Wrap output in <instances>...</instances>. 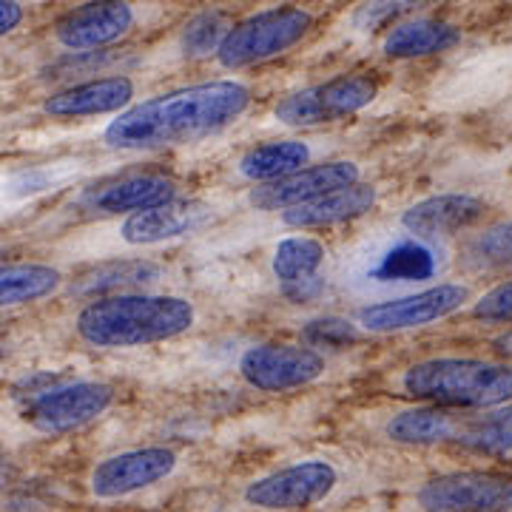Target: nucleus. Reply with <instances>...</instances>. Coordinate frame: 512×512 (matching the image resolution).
Wrapping results in <instances>:
<instances>
[{"mask_svg": "<svg viewBox=\"0 0 512 512\" xmlns=\"http://www.w3.org/2000/svg\"><path fill=\"white\" fill-rule=\"evenodd\" d=\"M461 316L484 328L512 325V274L493 276V282L473 296V302Z\"/></svg>", "mask_w": 512, "mask_h": 512, "instance_id": "2f4dec72", "label": "nucleus"}, {"mask_svg": "<svg viewBox=\"0 0 512 512\" xmlns=\"http://www.w3.org/2000/svg\"><path fill=\"white\" fill-rule=\"evenodd\" d=\"M367 180V163L356 157H328L322 163H313L302 171H293L288 177H279L271 183H259L245 188L242 202L256 214H276L282 208H291L299 202H308L319 194H328L333 188L353 185Z\"/></svg>", "mask_w": 512, "mask_h": 512, "instance_id": "aec40b11", "label": "nucleus"}, {"mask_svg": "<svg viewBox=\"0 0 512 512\" xmlns=\"http://www.w3.org/2000/svg\"><path fill=\"white\" fill-rule=\"evenodd\" d=\"M339 137L333 134H313L296 131L291 137H274L254 143L239 151L231 163L225 165L222 180L234 188H251L259 183H271L279 177H288L293 171H302L313 163H322L339 154Z\"/></svg>", "mask_w": 512, "mask_h": 512, "instance_id": "f8f14e48", "label": "nucleus"}, {"mask_svg": "<svg viewBox=\"0 0 512 512\" xmlns=\"http://www.w3.org/2000/svg\"><path fill=\"white\" fill-rule=\"evenodd\" d=\"M319 15L302 3H279L239 18L222 40L214 66L220 72H248L285 57L313 35Z\"/></svg>", "mask_w": 512, "mask_h": 512, "instance_id": "423d86ee", "label": "nucleus"}, {"mask_svg": "<svg viewBox=\"0 0 512 512\" xmlns=\"http://www.w3.org/2000/svg\"><path fill=\"white\" fill-rule=\"evenodd\" d=\"M328 262L325 239L313 237L311 231H293L288 237L276 239L271 251V274L279 293L293 302L313 299L322 291V268Z\"/></svg>", "mask_w": 512, "mask_h": 512, "instance_id": "393cba45", "label": "nucleus"}, {"mask_svg": "<svg viewBox=\"0 0 512 512\" xmlns=\"http://www.w3.org/2000/svg\"><path fill=\"white\" fill-rule=\"evenodd\" d=\"M450 450L478 458L512 461V402L481 413H467L464 427Z\"/></svg>", "mask_w": 512, "mask_h": 512, "instance_id": "cd10ccee", "label": "nucleus"}, {"mask_svg": "<svg viewBox=\"0 0 512 512\" xmlns=\"http://www.w3.org/2000/svg\"><path fill=\"white\" fill-rule=\"evenodd\" d=\"M23 23V3L20 0H0V35H15Z\"/></svg>", "mask_w": 512, "mask_h": 512, "instance_id": "72a5a7b5", "label": "nucleus"}, {"mask_svg": "<svg viewBox=\"0 0 512 512\" xmlns=\"http://www.w3.org/2000/svg\"><path fill=\"white\" fill-rule=\"evenodd\" d=\"M345 484L348 476L342 464L328 456H311L251 478L239 501L254 510H311L333 501Z\"/></svg>", "mask_w": 512, "mask_h": 512, "instance_id": "9d476101", "label": "nucleus"}, {"mask_svg": "<svg viewBox=\"0 0 512 512\" xmlns=\"http://www.w3.org/2000/svg\"><path fill=\"white\" fill-rule=\"evenodd\" d=\"M382 94V80L373 72H342L291 94L271 106V123L285 131H319L359 117Z\"/></svg>", "mask_w": 512, "mask_h": 512, "instance_id": "0eeeda50", "label": "nucleus"}, {"mask_svg": "<svg viewBox=\"0 0 512 512\" xmlns=\"http://www.w3.org/2000/svg\"><path fill=\"white\" fill-rule=\"evenodd\" d=\"M89 171L86 160L63 157L55 163H37L29 168H15L3 177V202L20 205L26 200H37L57 188H72Z\"/></svg>", "mask_w": 512, "mask_h": 512, "instance_id": "c85d7f7f", "label": "nucleus"}, {"mask_svg": "<svg viewBox=\"0 0 512 512\" xmlns=\"http://www.w3.org/2000/svg\"><path fill=\"white\" fill-rule=\"evenodd\" d=\"M396 407L370 410L362 419L370 439L402 447V450H436V447H453L458 439L467 413L439 407L430 402H404L396 399Z\"/></svg>", "mask_w": 512, "mask_h": 512, "instance_id": "2eb2a0df", "label": "nucleus"}, {"mask_svg": "<svg viewBox=\"0 0 512 512\" xmlns=\"http://www.w3.org/2000/svg\"><path fill=\"white\" fill-rule=\"evenodd\" d=\"M365 336L367 333L356 325L353 316H336V313L316 316L302 325V342L319 350H345Z\"/></svg>", "mask_w": 512, "mask_h": 512, "instance_id": "473e14b6", "label": "nucleus"}, {"mask_svg": "<svg viewBox=\"0 0 512 512\" xmlns=\"http://www.w3.org/2000/svg\"><path fill=\"white\" fill-rule=\"evenodd\" d=\"M228 205L211 197H174V200L140 208L111 220L83 222L66 237L52 242V251L63 259L83 262H106L120 256L154 251L171 242H183L208 231L225 217Z\"/></svg>", "mask_w": 512, "mask_h": 512, "instance_id": "7ed1b4c3", "label": "nucleus"}, {"mask_svg": "<svg viewBox=\"0 0 512 512\" xmlns=\"http://www.w3.org/2000/svg\"><path fill=\"white\" fill-rule=\"evenodd\" d=\"M160 276V268L148 259H137V256H120V259H106L97 262L92 274L83 276V282L74 288V293L80 296H103V293L117 291H134L146 282H154Z\"/></svg>", "mask_w": 512, "mask_h": 512, "instance_id": "c756f323", "label": "nucleus"}, {"mask_svg": "<svg viewBox=\"0 0 512 512\" xmlns=\"http://www.w3.org/2000/svg\"><path fill=\"white\" fill-rule=\"evenodd\" d=\"M458 262L467 274L493 276L512 274V214L493 217L461 239Z\"/></svg>", "mask_w": 512, "mask_h": 512, "instance_id": "a878e982", "label": "nucleus"}, {"mask_svg": "<svg viewBox=\"0 0 512 512\" xmlns=\"http://www.w3.org/2000/svg\"><path fill=\"white\" fill-rule=\"evenodd\" d=\"M487 348L498 353L501 359L512 362V325H504V328H495V333L487 339Z\"/></svg>", "mask_w": 512, "mask_h": 512, "instance_id": "c9c22d12", "label": "nucleus"}, {"mask_svg": "<svg viewBox=\"0 0 512 512\" xmlns=\"http://www.w3.org/2000/svg\"><path fill=\"white\" fill-rule=\"evenodd\" d=\"M439 0H365L362 6H356L350 12L348 26L353 35H365V37H379L387 29L393 26L396 20L410 18V15H419L421 9L433 6Z\"/></svg>", "mask_w": 512, "mask_h": 512, "instance_id": "7c9ffc66", "label": "nucleus"}, {"mask_svg": "<svg viewBox=\"0 0 512 512\" xmlns=\"http://www.w3.org/2000/svg\"><path fill=\"white\" fill-rule=\"evenodd\" d=\"M140 80L134 72H103L100 77L69 80L37 100L35 114L46 123H80L94 117H114L137 103Z\"/></svg>", "mask_w": 512, "mask_h": 512, "instance_id": "f3484780", "label": "nucleus"}, {"mask_svg": "<svg viewBox=\"0 0 512 512\" xmlns=\"http://www.w3.org/2000/svg\"><path fill=\"white\" fill-rule=\"evenodd\" d=\"M493 131L498 134H512V100L507 103H501V106H495L493 111H487V114H481Z\"/></svg>", "mask_w": 512, "mask_h": 512, "instance_id": "f704fd0d", "label": "nucleus"}, {"mask_svg": "<svg viewBox=\"0 0 512 512\" xmlns=\"http://www.w3.org/2000/svg\"><path fill=\"white\" fill-rule=\"evenodd\" d=\"M410 504L427 512L512 510V473L507 470H453L424 478Z\"/></svg>", "mask_w": 512, "mask_h": 512, "instance_id": "a211bd4d", "label": "nucleus"}, {"mask_svg": "<svg viewBox=\"0 0 512 512\" xmlns=\"http://www.w3.org/2000/svg\"><path fill=\"white\" fill-rule=\"evenodd\" d=\"M202 325L200 305L183 293L117 291L89 296L69 319L72 339L89 350H134L183 339Z\"/></svg>", "mask_w": 512, "mask_h": 512, "instance_id": "f03ea898", "label": "nucleus"}, {"mask_svg": "<svg viewBox=\"0 0 512 512\" xmlns=\"http://www.w3.org/2000/svg\"><path fill=\"white\" fill-rule=\"evenodd\" d=\"M476 293L478 288L473 279H444L407 293L365 302L353 311V319L367 336H402L464 313Z\"/></svg>", "mask_w": 512, "mask_h": 512, "instance_id": "6e6552de", "label": "nucleus"}, {"mask_svg": "<svg viewBox=\"0 0 512 512\" xmlns=\"http://www.w3.org/2000/svg\"><path fill=\"white\" fill-rule=\"evenodd\" d=\"M180 194H183L180 180H174L165 171H126V174L103 177L97 183L80 185L72 197L60 205L63 208L60 214H69L72 220L83 225V222L123 217L131 211L174 200Z\"/></svg>", "mask_w": 512, "mask_h": 512, "instance_id": "9b49d317", "label": "nucleus"}, {"mask_svg": "<svg viewBox=\"0 0 512 512\" xmlns=\"http://www.w3.org/2000/svg\"><path fill=\"white\" fill-rule=\"evenodd\" d=\"M464 29L447 18L433 15H410L387 26L376 37V52L390 63H413L427 57H441L456 52L464 43Z\"/></svg>", "mask_w": 512, "mask_h": 512, "instance_id": "b1692460", "label": "nucleus"}, {"mask_svg": "<svg viewBox=\"0 0 512 512\" xmlns=\"http://www.w3.org/2000/svg\"><path fill=\"white\" fill-rule=\"evenodd\" d=\"M66 274L52 262H9L0 271V305L15 311L40 299H52L66 288Z\"/></svg>", "mask_w": 512, "mask_h": 512, "instance_id": "bb28decb", "label": "nucleus"}, {"mask_svg": "<svg viewBox=\"0 0 512 512\" xmlns=\"http://www.w3.org/2000/svg\"><path fill=\"white\" fill-rule=\"evenodd\" d=\"M384 185L376 180H359L353 185L333 188L328 194H319L308 202H299L291 208L276 211V225L288 231H330L339 225H348L367 217L382 205Z\"/></svg>", "mask_w": 512, "mask_h": 512, "instance_id": "4be33fe9", "label": "nucleus"}, {"mask_svg": "<svg viewBox=\"0 0 512 512\" xmlns=\"http://www.w3.org/2000/svg\"><path fill=\"white\" fill-rule=\"evenodd\" d=\"M256 89L239 77H211L151 94L117 111L97 143L114 154H157L194 146L239 123L254 109Z\"/></svg>", "mask_w": 512, "mask_h": 512, "instance_id": "f257e3e1", "label": "nucleus"}, {"mask_svg": "<svg viewBox=\"0 0 512 512\" xmlns=\"http://www.w3.org/2000/svg\"><path fill=\"white\" fill-rule=\"evenodd\" d=\"M453 262L447 242L416 234H396L362 268V285L373 288H421L439 279Z\"/></svg>", "mask_w": 512, "mask_h": 512, "instance_id": "6ab92c4d", "label": "nucleus"}, {"mask_svg": "<svg viewBox=\"0 0 512 512\" xmlns=\"http://www.w3.org/2000/svg\"><path fill=\"white\" fill-rule=\"evenodd\" d=\"M160 18L163 6L146 0H83L52 20L46 43L60 57L111 52L140 32L154 29Z\"/></svg>", "mask_w": 512, "mask_h": 512, "instance_id": "39448f33", "label": "nucleus"}, {"mask_svg": "<svg viewBox=\"0 0 512 512\" xmlns=\"http://www.w3.org/2000/svg\"><path fill=\"white\" fill-rule=\"evenodd\" d=\"M325 350L308 342H254L239 353L237 373L242 382L259 393H291L328 376Z\"/></svg>", "mask_w": 512, "mask_h": 512, "instance_id": "4468645a", "label": "nucleus"}, {"mask_svg": "<svg viewBox=\"0 0 512 512\" xmlns=\"http://www.w3.org/2000/svg\"><path fill=\"white\" fill-rule=\"evenodd\" d=\"M180 467H183V453L174 447L165 444L131 447L94 461L86 476V490L89 498L100 504L123 501L171 481L180 473Z\"/></svg>", "mask_w": 512, "mask_h": 512, "instance_id": "ddd939ff", "label": "nucleus"}, {"mask_svg": "<svg viewBox=\"0 0 512 512\" xmlns=\"http://www.w3.org/2000/svg\"><path fill=\"white\" fill-rule=\"evenodd\" d=\"M427 106L439 114L476 117L512 100V43L461 57L427 89Z\"/></svg>", "mask_w": 512, "mask_h": 512, "instance_id": "1a4fd4ad", "label": "nucleus"}, {"mask_svg": "<svg viewBox=\"0 0 512 512\" xmlns=\"http://www.w3.org/2000/svg\"><path fill=\"white\" fill-rule=\"evenodd\" d=\"M237 18L228 9L208 6L194 15H188L185 23L165 40L163 46L146 60H140V72L146 69H171V66H194L202 60H214L220 52L222 40L231 32Z\"/></svg>", "mask_w": 512, "mask_h": 512, "instance_id": "5701e85b", "label": "nucleus"}, {"mask_svg": "<svg viewBox=\"0 0 512 512\" xmlns=\"http://www.w3.org/2000/svg\"><path fill=\"white\" fill-rule=\"evenodd\" d=\"M120 390L111 382H63L40 390L23 410V424L40 436H66L103 419Z\"/></svg>", "mask_w": 512, "mask_h": 512, "instance_id": "dca6fc26", "label": "nucleus"}, {"mask_svg": "<svg viewBox=\"0 0 512 512\" xmlns=\"http://www.w3.org/2000/svg\"><path fill=\"white\" fill-rule=\"evenodd\" d=\"M382 390L404 402L481 413L512 402V362L498 353H427L390 367Z\"/></svg>", "mask_w": 512, "mask_h": 512, "instance_id": "20e7f679", "label": "nucleus"}, {"mask_svg": "<svg viewBox=\"0 0 512 512\" xmlns=\"http://www.w3.org/2000/svg\"><path fill=\"white\" fill-rule=\"evenodd\" d=\"M493 202L473 191H439L404 205L396 214V228L424 239H461L493 220Z\"/></svg>", "mask_w": 512, "mask_h": 512, "instance_id": "412c9836", "label": "nucleus"}]
</instances>
